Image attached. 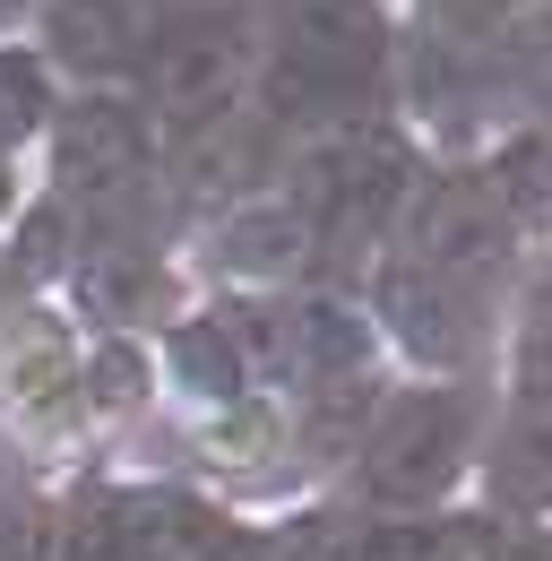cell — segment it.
I'll use <instances>...</instances> for the list:
<instances>
[{
	"label": "cell",
	"instance_id": "cell-1",
	"mask_svg": "<svg viewBox=\"0 0 552 561\" xmlns=\"http://www.w3.org/2000/svg\"><path fill=\"white\" fill-rule=\"evenodd\" d=\"M191 0H44L35 9V61L78 87H122L164 53V35H173V18H182Z\"/></svg>",
	"mask_w": 552,
	"mask_h": 561
},
{
	"label": "cell",
	"instance_id": "cell-2",
	"mask_svg": "<svg viewBox=\"0 0 552 561\" xmlns=\"http://www.w3.org/2000/svg\"><path fill=\"white\" fill-rule=\"evenodd\" d=\"M0 415L26 440H69L87 415V363L61 311H18V329H0Z\"/></svg>",
	"mask_w": 552,
	"mask_h": 561
}]
</instances>
